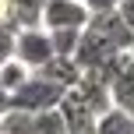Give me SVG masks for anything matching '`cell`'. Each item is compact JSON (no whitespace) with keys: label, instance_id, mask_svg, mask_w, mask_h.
Masks as SVG:
<instances>
[{"label":"cell","instance_id":"6da1fadb","mask_svg":"<svg viewBox=\"0 0 134 134\" xmlns=\"http://www.w3.org/2000/svg\"><path fill=\"white\" fill-rule=\"evenodd\" d=\"M64 99V92L57 85H49L46 78H39V74H32V78L25 81V85L18 88V92L11 95V109H18V113H28V116H39V113H49V109H57Z\"/></svg>","mask_w":134,"mask_h":134},{"label":"cell","instance_id":"7a4b0ae2","mask_svg":"<svg viewBox=\"0 0 134 134\" xmlns=\"http://www.w3.org/2000/svg\"><path fill=\"white\" fill-rule=\"evenodd\" d=\"M14 60L21 67H28L32 74H39L42 67L53 60V42H49L46 28H25L14 39Z\"/></svg>","mask_w":134,"mask_h":134},{"label":"cell","instance_id":"3957f363","mask_svg":"<svg viewBox=\"0 0 134 134\" xmlns=\"http://www.w3.org/2000/svg\"><path fill=\"white\" fill-rule=\"evenodd\" d=\"M92 14L85 11V4L74 0H46L42 7V28L46 32H85Z\"/></svg>","mask_w":134,"mask_h":134},{"label":"cell","instance_id":"277c9868","mask_svg":"<svg viewBox=\"0 0 134 134\" xmlns=\"http://www.w3.org/2000/svg\"><path fill=\"white\" fill-rule=\"evenodd\" d=\"M85 32H92L102 46H109L116 57H127L134 49V32L120 21V14H102V18H92Z\"/></svg>","mask_w":134,"mask_h":134},{"label":"cell","instance_id":"5b68a950","mask_svg":"<svg viewBox=\"0 0 134 134\" xmlns=\"http://www.w3.org/2000/svg\"><path fill=\"white\" fill-rule=\"evenodd\" d=\"M57 113H60V120L67 124V134H92V131H95V120H99V116H95V109L88 106V99L81 95V88L64 92Z\"/></svg>","mask_w":134,"mask_h":134},{"label":"cell","instance_id":"8992f818","mask_svg":"<svg viewBox=\"0 0 134 134\" xmlns=\"http://www.w3.org/2000/svg\"><path fill=\"white\" fill-rule=\"evenodd\" d=\"M109 99H113V109L134 116V57L131 53L120 60L113 81H109Z\"/></svg>","mask_w":134,"mask_h":134},{"label":"cell","instance_id":"52a82bcc","mask_svg":"<svg viewBox=\"0 0 134 134\" xmlns=\"http://www.w3.org/2000/svg\"><path fill=\"white\" fill-rule=\"evenodd\" d=\"M39 78H46L49 85H57L60 92H71V88L81 85V67L78 60H67V57H53L46 67L39 71Z\"/></svg>","mask_w":134,"mask_h":134},{"label":"cell","instance_id":"ba28073f","mask_svg":"<svg viewBox=\"0 0 134 134\" xmlns=\"http://www.w3.org/2000/svg\"><path fill=\"white\" fill-rule=\"evenodd\" d=\"M42 7H46V0H11V25L18 32L42 28Z\"/></svg>","mask_w":134,"mask_h":134},{"label":"cell","instance_id":"9c48e42d","mask_svg":"<svg viewBox=\"0 0 134 134\" xmlns=\"http://www.w3.org/2000/svg\"><path fill=\"white\" fill-rule=\"evenodd\" d=\"M92 134H134V116L120 113V109H109L106 116L95 120V131Z\"/></svg>","mask_w":134,"mask_h":134},{"label":"cell","instance_id":"30bf717a","mask_svg":"<svg viewBox=\"0 0 134 134\" xmlns=\"http://www.w3.org/2000/svg\"><path fill=\"white\" fill-rule=\"evenodd\" d=\"M28 78H32V71H28V67H21L18 60H7L4 67H0V88H4L7 95H14Z\"/></svg>","mask_w":134,"mask_h":134},{"label":"cell","instance_id":"8fae6325","mask_svg":"<svg viewBox=\"0 0 134 134\" xmlns=\"http://www.w3.org/2000/svg\"><path fill=\"white\" fill-rule=\"evenodd\" d=\"M49 42H53V57H67L74 60L81 46V32H49Z\"/></svg>","mask_w":134,"mask_h":134},{"label":"cell","instance_id":"7c38bea8","mask_svg":"<svg viewBox=\"0 0 134 134\" xmlns=\"http://www.w3.org/2000/svg\"><path fill=\"white\" fill-rule=\"evenodd\" d=\"M14 39H18V28L0 25V67L7 60H14Z\"/></svg>","mask_w":134,"mask_h":134},{"label":"cell","instance_id":"4fadbf2b","mask_svg":"<svg viewBox=\"0 0 134 134\" xmlns=\"http://www.w3.org/2000/svg\"><path fill=\"white\" fill-rule=\"evenodd\" d=\"M124 0H85V11L92 18H102V14H116Z\"/></svg>","mask_w":134,"mask_h":134},{"label":"cell","instance_id":"5bb4252c","mask_svg":"<svg viewBox=\"0 0 134 134\" xmlns=\"http://www.w3.org/2000/svg\"><path fill=\"white\" fill-rule=\"evenodd\" d=\"M116 14H120V21H124V25H127L131 32H134V0H124Z\"/></svg>","mask_w":134,"mask_h":134},{"label":"cell","instance_id":"9a60e30c","mask_svg":"<svg viewBox=\"0 0 134 134\" xmlns=\"http://www.w3.org/2000/svg\"><path fill=\"white\" fill-rule=\"evenodd\" d=\"M7 109H11V95L0 88V113H7Z\"/></svg>","mask_w":134,"mask_h":134},{"label":"cell","instance_id":"2e32d148","mask_svg":"<svg viewBox=\"0 0 134 134\" xmlns=\"http://www.w3.org/2000/svg\"><path fill=\"white\" fill-rule=\"evenodd\" d=\"M74 4H85V0H74Z\"/></svg>","mask_w":134,"mask_h":134},{"label":"cell","instance_id":"e0dca14e","mask_svg":"<svg viewBox=\"0 0 134 134\" xmlns=\"http://www.w3.org/2000/svg\"><path fill=\"white\" fill-rule=\"evenodd\" d=\"M0 124H4V113H0Z\"/></svg>","mask_w":134,"mask_h":134},{"label":"cell","instance_id":"ac0fdd59","mask_svg":"<svg viewBox=\"0 0 134 134\" xmlns=\"http://www.w3.org/2000/svg\"><path fill=\"white\" fill-rule=\"evenodd\" d=\"M131 57H134V49H131Z\"/></svg>","mask_w":134,"mask_h":134}]
</instances>
